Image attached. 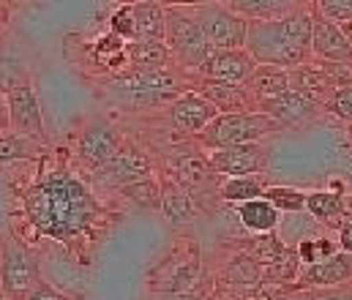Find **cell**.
<instances>
[{"label": "cell", "instance_id": "60d3db41", "mask_svg": "<svg viewBox=\"0 0 352 300\" xmlns=\"http://www.w3.org/2000/svg\"><path fill=\"white\" fill-rule=\"evenodd\" d=\"M309 300H352V292H320Z\"/></svg>", "mask_w": 352, "mask_h": 300}, {"label": "cell", "instance_id": "d590c367", "mask_svg": "<svg viewBox=\"0 0 352 300\" xmlns=\"http://www.w3.org/2000/svg\"><path fill=\"white\" fill-rule=\"evenodd\" d=\"M314 8L336 25H350L352 22V0H320V3H314Z\"/></svg>", "mask_w": 352, "mask_h": 300}, {"label": "cell", "instance_id": "f546056e", "mask_svg": "<svg viewBox=\"0 0 352 300\" xmlns=\"http://www.w3.org/2000/svg\"><path fill=\"white\" fill-rule=\"evenodd\" d=\"M221 279L227 284H235V287H257L263 281V268L260 262H254L249 254H241L235 257L224 270H221Z\"/></svg>", "mask_w": 352, "mask_h": 300}, {"label": "cell", "instance_id": "d6a6232c", "mask_svg": "<svg viewBox=\"0 0 352 300\" xmlns=\"http://www.w3.org/2000/svg\"><path fill=\"white\" fill-rule=\"evenodd\" d=\"M118 194L126 197V200L131 202V205H137V207H145V210H156V207H159V210H162V183H159L156 178L131 183V186L120 189Z\"/></svg>", "mask_w": 352, "mask_h": 300}, {"label": "cell", "instance_id": "7a4b0ae2", "mask_svg": "<svg viewBox=\"0 0 352 300\" xmlns=\"http://www.w3.org/2000/svg\"><path fill=\"white\" fill-rule=\"evenodd\" d=\"M311 8L273 22H249L246 33V52L257 60V66H278V69H298L309 63L311 55Z\"/></svg>", "mask_w": 352, "mask_h": 300}, {"label": "cell", "instance_id": "f1b7e54d", "mask_svg": "<svg viewBox=\"0 0 352 300\" xmlns=\"http://www.w3.org/2000/svg\"><path fill=\"white\" fill-rule=\"evenodd\" d=\"M265 178L263 175H252V178H227L219 186V197L232 205H243L252 200H263L265 197Z\"/></svg>", "mask_w": 352, "mask_h": 300}, {"label": "cell", "instance_id": "7c38bea8", "mask_svg": "<svg viewBox=\"0 0 352 300\" xmlns=\"http://www.w3.org/2000/svg\"><path fill=\"white\" fill-rule=\"evenodd\" d=\"M41 279L60 290L66 298H85L90 290V281L85 276V268L77 262V254L69 249H60L58 254L38 257Z\"/></svg>", "mask_w": 352, "mask_h": 300}, {"label": "cell", "instance_id": "ee69618b", "mask_svg": "<svg viewBox=\"0 0 352 300\" xmlns=\"http://www.w3.org/2000/svg\"><path fill=\"white\" fill-rule=\"evenodd\" d=\"M0 300H8V295H6V292H3V287H0Z\"/></svg>", "mask_w": 352, "mask_h": 300}, {"label": "cell", "instance_id": "4fadbf2b", "mask_svg": "<svg viewBox=\"0 0 352 300\" xmlns=\"http://www.w3.org/2000/svg\"><path fill=\"white\" fill-rule=\"evenodd\" d=\"M257 71V60L246 49H224L216 52L197 74L199 82H216V85H249Z\"/></svg>", "mask_w": 352, "mask_h": 300}, {"label": "cell", "instance_id": "9a60e30c", "mask_svg": "<svg viewBox=\"0 0 352 300\" xmlns=\"http://www.w3.org/2000/svg\"><path fill=\"white\" fill-rule=\"evenodd\" d=\"M257 112H263L267 117H273L281 128H295V126H306L311 120H317V115L322 112V106L309 96L298 93V91H287L281 96L257 101Z\"/></svg>", "mask_w": 352, "mask_h": 300}, {"label": "cell", "instance_id": "f35d334b", "mask_svg": "<svg viewBox=\"0 0 352 300\" xmlns=\"http://www.w3.org/2000/svg\"><path fill=\"white\" fill-rule=\"evenodd\" d=\"M339 246H342V251L352 254V218L339 227Z\"/></svg>", "mask_w": 352, "mask_h": 300}, {"label": "cell", "instance_id": "83f0119b", "mask_svg": "<svg viewBox=\"0 0 352 300\" xmlns=\"http://www.w3.org/2000/svg\"><path fill=\"white\" fill-rule=\"evenodd\" d=\"M249 91L257 101L281 96L289 91V71L278 69V66H257V71L249 82Z\"/></svg>", "mask_w": 352, "mask_h": 300}, {"label": "cell", "instance_id": "8fae6325", "mask_svg": "<svg viewBox=\"0 0 352 300\" xmlns=\"http://www.w3.org/2000/svg\"><path fill=\"white\" fill-rule=\"evenodd\" d=\"M267 148L263 142L252 145H235V148H221V150H208V164L216 175L227 178H252L263 175L267 167Z\"/></svg>", "mask_w": 352, "mask_h": 300}, {"label": "cell", "instance_id": "7402d4cb", "mask_svg": "<svg viewBox=\"0 0 352 300\" xmlns=\"http://www.w3.org/2000/svg\"><path fill=\"white\" fill-rule=\"evenodd\" d=\"M129 69L126 71H164L177 69L167 41H131L126 44Z\"/></svg>", "mask_w": 352, "mask_h": 300}, {"label": "cell", "instance_id": "e575fe53", "mask_svg": "<svg viewBox=\"0 0 352 300\" xmlns=\"http://www.w3.org/2000/svg\"><path fill=\"white\" fill-rule=\"evenodd\" d=\"M109 33L123 38L126 44L137 41V19H134V3H123L109 14Z\"/></svg>", "mask_w": 352, "mask_h": 300}, {"label": "cell", "instance_id": "ba28073f", "mask_svg": "<svg viewBox=\"0 0 352 300\" xmlns=\"http://www.w3.org/2000/svg\"><path fill=\"white\" fill-rule=\"evenodd\" d=\"M186 8L197 19V25L208 36V41L216 47V52L246 47L249 22L243 16H238L227 3H191Z\"/></svg>", "mask_w": 352, "mask_h": 300}, {"label": "cell", "instance_id": "d6986e66", "mask_svg": "<svg viewBox=\"0 0 352 300\" xmlns=\"http://www.w3.org/2000/svg\"><path fill=\"white\" fill-rule=\"evenodd\" d=\"M33 88V69L25 49L0 38V96Z\"/></svg>", "mask_w": 352, "mask_h": 300}, {"label": "cell", "instance_id": "8d00e7d4", "mask_svg": "<svg viewBox=\"0 0 352 300\" xmlns=\"http://www.w3.org/2000/svg\"><path fill=\"white\" fill-rule=\"evenodd\" d=\"M325 109L342 120H352V88H342V91H333L331 101L325 104Z\"/></svg>", "mask_w": 352, "mask_h": 300}, {"label": "cell", "instance_id": "52a82bcc", "mask_svg": "<svg viewBox=\"0 0 352 300\" xmlns=\"http://www.w3.org/2000/svg\"><path fill=\"white\" fill-rule=\"evenodd\" d=\"M126 139L118 128L115 120L109 117H93L82 126V131L77 134V142H74V159H77V167L90 175L96 170H101L107 161H112L120 150H123Z\"/></svg>", "mask_w": 352, "mask_h": 300}, {"label": "cell", "instance_id": "b9f144b4", "mask_svg": "<svg viewBox=\"0 0 352 300\" xmlns=\"http://www.w3.org/2000/svg\"><path fill=\"white\" fill-rule=\"evenodd\" d=\"M6 19H8V5L0 3V38H3V27H6Z\"/></svg>", "mask_w": 352, "mask_h": 300}, {"label": "cell", "instance_id": "277c9868", "mask_svg": "<svg viewBox=\"0 0 352 300\" xmlns=\"http://www.w3.org/2000/svg\"><path fill=\"white\" fill-rule=\"evenodd\" d=\"M167 47L175 66L186 74H197L216 55V47L186 5H167Z\"/></svg>", "mask_w": 352, "mask_h": 300}, {"label": "cell", "instance_id": "44dd1931", "mask_svg": "<svg viewBox=\"0 0 352 300\" xmlns=\"http://www.w3.org/2000/svg\"><path fill=\"white\" fill-rule=\"evenodd\" d=\"M227 5L246 22L287 19V16H295L309 8V3H295V0H230Z\"/></svg>", "mask_w": 352, "mask_h": 300}, {"label": "cell", "instance_id": "d4e9b609", "mask_svg": "<svg viewBox=\"0 0 352 300\" xmlns=\"http://www.w3.org/2000/svg\"><path fill=\"white\" fill-rule=\"evenodd\" d=\"M137 41H167V5L156 0L134 3Z\"/></svg>", "mask_w": 352, "mask_h": 300}, {"label": "cell", "instance_id": "ffe728a7", "mask_svg": "<svg viewBox=\"0 0 352 300\" xmlns=\"http://www.w3.org/2000/svg\"><path fill=\"white\" fill-rule=\"evenodd\" d=\"M352 279V254L347 251H339L333 254L331 259L320 262V265H311V268H303L300 276H298V287H309V290H317V287H339L344 281Z\"/></svg>", "mask_w": 352, "mask_h": 300}, {"label": "cell", "instance_id": "9c48e42d", "mask_svg": "<svg viewBox=\"0 0 352 300\" xmlns=\"http://www.w3.org/2000/svg\"><path fill=\"white\" fill-rule=\"evenodd\" d=\"M85 178H88L90 186H93V192L96 189H107V192H115L118 194L120 189H126L131 183L151 181L153 178V161H151V156L140 145L126 142L123 150L112 161H107L101 170L90 172Z\"/></svg>", "mask_w": 352, "mask_h": 300}, {"label": "cell", "instance_id": "4316f807", "mask_svg": "<svg viewBox=\"0 0 352 300\" xmlns=\"http://www.w3.org/2000/svg\"><path fill=\"white\" fill-rule=\"evenodd\" d=\"M41 153H44V142H36L14 131L0 134V167L14 164V161H36Z\"/></svg>", "mask_w": 352, "mask_h": 300}, {"label": "cell", "instance_id": "cb8c5ba5", "mask_svg": "<svg viewBox=\"0 0 352 300\" xmlns=\"http://www.w3.org/2000/svg\"><path fill=\"white\" fill-rule=\"evenodd\" d=\"M162 213L170 224L186 227L199 218V202L167 178V181H162Z\"/></svg>", "mask_w": 352, "mask_h": 300}, {"label": "cell", "instance_id": "7bdbcfd3", "mask_svg": "<svg viewBox=\"0 0 352 300\" xmlns=\"http://www.w3.org/2000/svg\"><path fill=\"white\" fill-rule=\"evenodd\" d=\"M342 30H344V36H347V41H350V47H352V22L350 25H342Z\"/></svg>", "mask_w": 352, "mask_h": 300}, {"label": "cell", "instance_id": "ac0fdd59", "mask_svg": "<svg viewBox=\"0 0 352 300\" xmlns=\"http://www.w3.org/2000/svg\"><path fill=\"white\" fill-rule=\"evenodd\" d=\"M194 91L208 101L219 115H243L257 112V99L249 85H216V82H194Z\"/></svg>", "mask_w": 352, "mask_h": 300}, {"label": "cell", "instance_id": "74e56055", "mask_svg": "<svg viewBox=\"0 0 352 300\" xmlns=\"http://www.w3.org/2000/svg\"><path fill=\"white\" fill-rule=\"evenodd\" d=\"M28 300H72V298H66L60 290H55L52 284H47L44 279L36 284V290L28 295Z\"/></svg>", "mask_w": 352, "mask_h": 300}, {"label": "cell", "instance_id": "e0dca14e", "mask_svg": "<svg viewBox=\"0 0 352 300\" xmlns=\"http://www.w3.org/2000/svg\"><path fill=\"white\" fill-rule=\"evenodd\" d=\"M164 117L170 120V126L175 131L199 137L219 117V112L202 99L197 91H191V93H183L177 101H173L170 106H164Z\"/></svg>", "mask_w": 352, "mask_h": 300}, {"label": "cell", "instance_id": "603a6c76", "mask_svg": "<svg viewBox=\"0 0 352 300\" xmlns=\"http://www.w3.org/2000/svg\"><path fill=\"white\" fill-rule=\"evenodd\" d=\"M289 91H298L311 101H317L320 106H325L333 96V85L325 74V69L320 63H303L298 69L289 71Z\"/></svg>", "mask_w": 352, "mask_h": 300}, {"label": "cell", "instance_id": "5b68a950", "mask_svg": "<svg viewBox=\"0 0 352 300\" xmlns=\"http://www.w3.org/2000/svg\"><path fill=\"white\" fill-rule=\"evenodd\" d=\"M281 131V126L263 112H243V115H219L199 137L197 142L208 150L235 148V145H252L265 139L267 134Z\"/></svg>", "mask_w": 352, "mask_h": 300}, {"label": "cell", "instance_id": "4dcf8cb0", "mask_svg": "<svg viewBox=\"0 0 352 300\" xmlns=\"http://www.w3.org/2000/svg\"><path fill=\"white\" fill-rule=\"evenodd\" d=\"M265 200L270 202L278 213H287V216H298V213H306V200L309 194L295 189V186H267L265 189Z\"/></svg>", "mask_w": 352, "mask_h": 300}, {"label": "cell", "instance_id": "5bb4252c", "mask_svg": "<svg viewBox=\"0 0 352 300\" xmlns=\"http://www.w3.org/2000/svg\"><path fill=\"white\" fill-rule=\"evenodd\" d=\"M8 106V123L14 134L30 137L36 142L47 145V131H44V112H41V101L36 96V88H22L6 96Z\"/></svg>", "mask_w": 352, "mask_h": 300}, {"label": "cell", "instance_id": "2e32d148", "mask_svg": "<svg viewBox=\"0 0 352 300\" xmlns=\"http://www.w3.org/2000/svg\"><path fill=\"white\" fill-rule=\"evenodd\" d=\"M311 55L320 63H352V47L342 25L325 19L317 8L311 11Z\"/></svg>", "mask_w": 352, "mask_h": 300}, {"label": "cell", "instance_id": "836d02e7", "mask_svg": "<svg viewBox=\"0 0 352 300\" xmlns=\"http://www.w3.org/2000/svg\"><path fill=\"white\" fill-rule=\"evenodd\" d=\"M295 254H298L303 268H311V265H320V262L331 259L333 254H339V246L331 238H309V240L298 243Z\"/></svg>", "mask_w": 352, "mask_h": 300}, {"label": "cell", "instance_id": "1f68e13d", "mask_svg": "<svg viewBox=\"0 0 352 300\" xmlns=\"http://www.w3.org/2000/svg\"><path fill=\"white\" fill-rule=\"evenodd\" d=\"M306 210L317 218V221H339V216L344 213V205H342V197L339 192H311L309 200H306Z\"/></svg>", "mask_w": 352, "mask_h": 300}, {"label": "cell", "instance_id": "3957f363", "mask_svg": "<svg viewBox=\"0 0 352 300\" xmlns=\"http://www.w3.org/2000/svg\"><path fill=\"white\" fill-rule=\"evenodd\" d=\"M194 91L191 74L180 69L164 71H123L118 77H104L98 85L101 99L112 101L118 109H153V106H170L183 93Z\"/></svg>", "mask_w": 352, "mask_h": 300}, {"label": "cell", "instance_id": "6da1fadb", "mask_svg": "<svg viewBox=\"0 0 352 300\" xmlns=\"http://www.w3.org/2000/svg\"><path fill=\"white\" fill-rule=\"evenodd\" d=\"M22 213L41 238H50L72 251L101 227L104 205L88 178L69 164H58L44 170L25 189Z\"/></svg>", "mask_w": 352, "mask_h": 300}, {"label": "cell", "instance_id": "30bf717a", "mask_svg": "<svg viewBox=\"0 0 352 300\" xmlns=\"http://www.w3.org/2000/svg\"><path fill=\"white\" fill-rule=\"evenodd\" d=\"M202 279V270H199V259L194 254H186V251H173L162 265L159 270L151 273V287L167 298H175V295H191L197 290Z\"/></svg>", "mask_w": 352, "mask_h": 300}, {"label": "cell", "instance_id": "ab89813d", "mask_svg": "<svg viewBox=\"0 0 352 300\" xmlns=\"http://www.w3.org/2000/svg\"><path fill=\"white\" fill-rule=\"evenodd\" d=\"M3 131H11V123H8V106H6V96H0V134Z\"/></svg>", "mask_w": 352, "mask_h": 300}, {"label": "cell", "instance_id": "484cf974", "mask_svg": "<svg viewBox=\"0 0 352 300\" xmlns=\"http://www.w3.org/2000/svg\"><path fill=\"white\" fill-rule=\"evenodd\" d=\"M238 221H241V227L246 232L260 238V235H273L276 232V227L281 224V213L263 197V200L238 205Z\"/></svg>", "mask_w": 352, "mask_h": 300}, {"label": "cell", "instance_id": "8992f818", "mask_svg": "<svg viewBox=\"0 0 352 300\" xmlns=\"http://www.w3.org/2000/svg\"><path fill=\"white\" fill-rule=\"evenodd\" d=\"M41 281L38 254L19 240L16 235H6L0 240V287L8 300H28V295Z\"/></svg>", "mask_w": 352, "mask_h": 300}]
</instances>
